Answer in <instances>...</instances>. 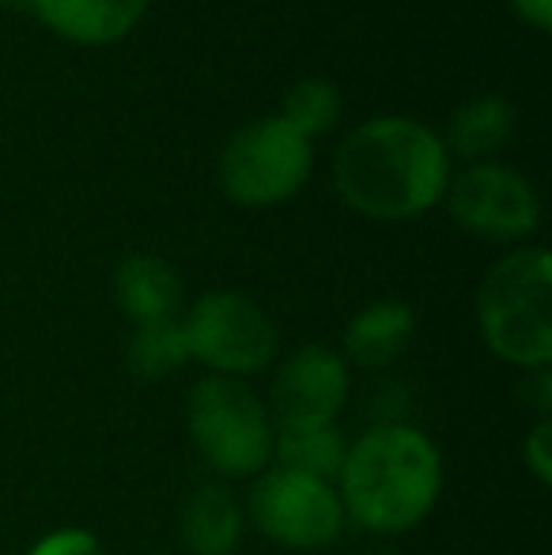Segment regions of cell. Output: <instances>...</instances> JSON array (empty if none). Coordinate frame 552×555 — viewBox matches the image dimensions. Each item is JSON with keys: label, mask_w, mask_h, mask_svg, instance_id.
Returning a JSON list of instances; mask_svg holds the SVG:
<instances>
[{"label": "cell", "mask_w": 552, "mask_h": 555, "mask_svg": "<svg viewBox=\"0 0 552 555\" xmlns=\"http://www.w3.org/2000/svg\"><path fill=\"white\" fill-rule=\"evenodd\" d=\"M450 152L432 125L383 114L360 121L333 152V190L368 220H416L442 205Z\"/></svg>", "instance_id": "cell-1"}, {"label": "cell", "mask_w": 552, "mask_h": 555, "mask_svg": "<svg viewBox=\"0 0 552 555\" xmlns=\"http://www.w3.org/2000/svg\"><path fill=\"white\" fill-rule=\"evenodd\" d=\"M442 453L420 427L386 420L348 442L337 473L345 518L378 537L413 533L442 495Z\"/></svg>", "instance_id": "cell-2"}, {"label": "cell", "mask_w": 552, "mask_h": 555, "mask_svg": "<svg viewBox=\"0 0 552 555\" xmlns=\"http://www.w3.org/2000/svg\"><path fill=\"white\" fill-rule=\"evenodd\" d=\"M477 333L500 363L549 371L552 363V257L518 246L485 272L477 292Z\"/></svg>", "instance_id": "cell-3"}, {"label": "cell", "mask_w": 552, "mask_h": 555, "mask_svg": "<svg viewBox=\"0 0 552 555\" xmlns=\"http://www.w3.org/2000/svg\"><path fill=\"white\" fill-rule=\"evenodd\" d=\"M185 427L213 473L251 480L273 465V416L243 378L205 374L185 393Z\"/></svg>", "instance_id": "cell-4"}, {"label": "cell", "mask_w": 552, "mask_h": 555, "mask_svg": "<svg viewBox=\"0 0 552 555\" xmlns=\"http://www.w3.org/2000/svg\"><path fill=\"white\" fill-rule=\"evenodd\" d=\"M314 147L280 117H258L223 144L220 190L243 208H277L307 185Z\"/></svg>", "instance_id": "cell-5"}, {"label": "cell", "mask_w": 552, "mask_h": 555, "mask_svg": "<svg viewBox=\"0 0 552 555\" xmlns=\"http://www.w3.org/2000/svg\"><path fill=\"white\" fill-rule=\"evenodd\" d=\"M190 359L220 378L269 371L280 351V333L261 302L243 292H205L182 318Z\"/></svg>", "instance_id": "cell-6"}, {"label": "cell", "mask_w": 552, "mask_h": 555, "mask_svg": "<svg viewBox=\"0 0 552 555\" xmlns=\"http://www.w3.org/2000/svg\"><path fill=\"white\" fill-rule=\"evenodd\" d=\"M246 518L261 537L292 552L330 548L348 521L333 483L277 465L254 480Z\"/></svg>", "instance_id": "cell-7"}, {"label": "cell", "mask_w": 552, "mask_h": 555, "mask_svg": "<svg viewBox=\"0 0 552 555\" xmlns=\"http://www.w3.org/2000/svg\"><path fill=\"white\" fill-rule=\"evenodd\" d=\"M450 220L462 231L500 246H523L541 227V197L526 175L508 163H470L447 185Z\"/></svg>", "instance_id": "cell-8"}, {"label": "cell", "mask_w": 552, "mask_h": 555, "mask_svg": "<svg viewBox=\"0 0 552 555\" xmlns=\"http://www.w3.org/2000/svg\"><path fill=\"white\" fill-rule=\"evenodd\" d=\"M352 389V371L341 351L325 344H303L280 363L269 389L273 424H337Z\"/></svg>", "instance_id": "cell-9"}, {"label": "cell", "mask_w": 552, "mask_h": 555, "mask_svg": "<svg viewBox=\"0 0 552 555\" xmlns=\"http://www.w3.org/2000/svg\"><path fill=\"white\" fill-rule=\"evenodd\" d=\"M46 30L73 46H114L144 20L152 0H30Z\"/></svg>", "instance_id": "cell-10"}, {"label": "cell", "mask_w": 552, "mask_h": 555, "mask_svg": "<svg viewBox=\"0 0 552 555\" xmlns=\"http://www.w3.org/2000/svg\"><path fill=\"white\" fill-rule=\"evenodd\" d=\"M416 336V314L409 302L378 299L368 302L360 314L348 322L345 340H341V359L360 371H386L409 351Z\"/></svg>", "instance_id": "cell-11"}, {"label": "cell", "mask_w": 552, "mask_h": 555, "mask_svg": "<svg viewBox=\"0 0 552 555\" xmlns=\"http://www.w3.org/2000/svg\"><path fill=\"white\" fill-rule=\"evenodd\" d=\"M246 511L223 483H201L178 514V537L193 555H231L243 544Z\"/></svg>", "instance_id": "cell-12"}, {"label": "cell", "mask_w": 552, "mask_h": 555, "mask_svg": "<svg viewBox=\"0 0 552 555\" xmlns=\"http://www.w3.org/2000/svg\"><path fill=\"white\" fill-rule=\"evenodd\" d=\"M114 299L133 325L167 322L182 310V280L163 257L129 254L114 272Z\"/></svg>", "instance_id": "cell-13"}, {"label": "cell", "mask_w": 552, "mask_h": 555, "mask_svg": "<svg viewBox=\"0 0 552 555\" xmlns=\"http://www.w3.org/2000/svg\"><path fill=\"white\" fill-rule=\"evenodd\" d=\"M345 453L348 439L341 424H273L277 468H292V473L337 483Z\"/></svg>", "instance_id": "cell-14"}, {"label": "cell", "mask_w": 552, "mask_h": 555, "mask_svg": "<svg viewBox=\"0 0 552 555\" xmlns=\"http://www.w3.org/2000/svg\"><path fill=\"white\" fill-rule=\"evenodd\" d=\"M511 137H515V111H511L508 99L477 95L454 111L442 144H447L450 155H462L470 163H488L496 152L511 144Z\"/></svg>", "instance_id": "cell-15"}, {"label": "cell", "mask_w": 552, "mask_h": 555, "mask_svg": "<svg viewBox=\"0 0 552 555\" xmlns=\"http://www.w3.org/2000/svg\"><path fill=\"white\" fill-rule=\"evenodd\" d=\"M126 363L140 382H159V378H170L175 371H182V366L190 363L182 318L137 325L126 344Z\"/></svg>", "instance_id": "cell-16"}, {"label": "cell", "mask_w": 552, "mask_h": 555, "mask_svg": "<svg viewBox=\"0 0 552 555\" xmlns=\"http://www.w3.org/2000/svg\"><path fill=\"white\" fill-rule=\"evenodd\" d=\"M277 117L284 125H292L303 140L325 137L341 117V91L330 80H322V76H307V80L287 88L284 106H280Z\"/></svg>", "instance_id": "cell-17"}, {"label": "cell", "mask_w": 552, "mask_h": 555, "mask_svg": "<svg viewBox=\"0 0 552 555\" xmlns=\"http://www.w3.org/2000/svg\"><path fill=\"white\" fill-rule=\"evenodd\" d=\"M523 465L541 488L552 483V420H538L530 427V435L523 439Z\"/></svg>", "instance_id": "cell-18"}, {"label": "cell", "mask_w": 552, "mask_h": 555, "mask_svg": "<svg viewBox=\"0 0 552 555\" xmlns=\"http://www.w3.org/2000/svg\"><path fill=\"white\" fill-rule=\"evenodd\" d=\"M27 555H106V548L91 529H57L46 533Z\"/></svg>", "instance_id": "cell-19"}, {"label": "cell", "mask_w": 552, "mask_h": 555, "mask_svg": "<svg viewBox=\"0 0 552 555\" xmlns=\"http://www.w3.org/2000/svg\"><path fill=\"white\" fill-rule=\"evenodd\" d=\"M508 4H511V12L526 23V27L541 30V35H549L552 30V0H508Z\"/></svg>", "instance_id": "cell-20"}, {"label": "cell", "mask_w": 552, "mask_h": 555, "mask_svg": "<svg viewBox=\"0 0 552 555\" xmlns=\"http://www.w3.org/2000/svg\"><path fill=\"white\" fill-rule=\"evenodd\" d=\"M530 401H534V409H538V420L552 416V374L549 371H534Z\"/></svg>", "instance_id": "cell-21"}, {"label": "cell", "mask_w": 552, "mask_h": 555, "mask_svg": "<svg viewBox=\"0 0 552 555\" xmlns=\"http://www.w3.org/2000/svg\"><path fill=\"white\" fill-rule=\"evenodd\" d=\"M30 0H0V8H27Z\"/></svg>", "instance_id": "cell-22"}, {"label": "cell", "mask_w": 552, "mask_h": 555, "mask_svg": "<svg viewBox=\"0 0 552 555\" xmlns=\"http://www.w3.org/2000/svg\"><path fill=\"white\" fill-rule=\"evenodd\" d=\"M371 555H398V552H371Z\"/></svg>", "instance_id": "cell-23"}]
</instances>
